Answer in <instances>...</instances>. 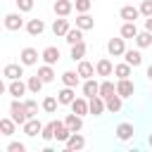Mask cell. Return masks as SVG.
<instances>
[{
  "mask_svg": "<svg viewBox=\"0 0 152 152\" xmlns=\"http://www.w3.org/2000/svg\"><path fill=\"white\" fill-rule=\"evenodd\" d=\"M10 116L14 119V124L17 126H24L31 116H28V112H26V107H24V102L19 100V97H14L12 100V104H10Z\"/></svg>",
  "mask_w": 152,
  "mask_h": 152,
  "instance_id": "obj_1",
  "label": "cell"
},
{
  "mask_svg": "<svg viewBox=\"0 0 152 152\" xmlns=\"http://www.w3.org/2000/svg\"><path fill=\"white\" fill-rule=\"evenodd\" d=\"M107 52L112 57H124V52H126V38H109Z\"/></svg>",
  "mask_w": 152,
  "mask_h": 152,
  "instance_id": "obj_2",
  "label": "cell"
},
{
  "mask_svg": "<svg viewBox=\"0 0 152 152\" xmlns=\"http://www.w3.org/2000/svg\"><path fill=\"white\" fill-rule=\"evenodd\" d=\"M38 59H40V55H38L36 48H24L21 55H19V62L24 66H33V64H38Z\"/></svg>",
  "mask_w": 152,
  "mask_h": 152,
  "instance_id": "obj_3",
  "label": "cell"
},
{
  "mask_svg": "<svg viewBox=\"0 0 152 152\" xmlns=\"http://www.w3.org/2000/svg\"><path fill=\"white\" fill-rule=\"evenodd\" d=\"M135 93V83L131 78H119L116 81V95L119 97H131Z\"/></svg>",
  "mask_w": 152,
  "mask_h": 152,
  "instance_id": "obj_4",
  "label": "cell"
},
{
  "mask_svg": "<svg viewBox=\"0 0 152 152\" xmlns=\"http://www.w3.org/2000/svg\"><path fill=\"white\" fill-rule=\"evenodd\" d=\"M104 97H100V95H93V97H88V114H93V116H100V114H104Z\"/></svg>",
  "mask_w": 152,
  "mask_h": 152,
  "instance_id": "obj_5",
  "label": "cell"
},
{
  "mask_svg": "<svg viewBox=\"0 0 152 152\" xmlns=\"http://www.w3.org/2000/svg\"><path fill=\"white\" fill-rule=\"evenodd\" d=\"M21 26H24V19H21L19 12H10V14H5V28H7V31H19Z\"/></svg>",
  "mask_w": 152,
  "mask_h": 152,
  "instance_id": "obj_6",
  "label": "cell"
},
{
  "mask_svg": "<svg viewBox=\"0 0 152 152\" xmlns=\"http://www.w3.org/2000/svg\"><path fill=\"white\" fill-rule=\"evenodd\" d=\"M28 88H26V83L21 81V78H14V81H10V86H7V93L12 95V97H24V93H26Z\"/></svg>",
  "mask_w": 152,
  "mask_h": 152,
  "instance_id": "obj_7",
  "label": "cell"
},
{
  "mask_svg": "<svg viewBox=\"0 0 152 152\" xmlns=\"http://www.w3.org/2000/svg\"><path fill=\"white\" fill-rule=\"evenodd\" d=\"M64 145H66L69 152H74V150H83V147H86V138L81 135V131H76V133L69 135V140H66Z\"/></svg>",
  "mask_w": 152,
  "mask_h": 152,
  "instance_id": "obj_8",
  "label": "cell"
},
{
  "mask_svg": "<svg viewBox=\"0 0 152 152\" xmlns=\"http://www.w3.org/2000/svg\"><path fill=\"white\" fill-rule=\"evenodd\" d=\"M21 128H24V133H26L28 138H36V135H38V133L43 131V124H40V121L36 119V116H31V119H28V121H26V124H24Z\"/></svg>",
  "mask_w": 152,
  "mask_h": 152,
  "instance_id": "obj_9",
  "label": "cell"
},
{
  "mask_svg": "<svg viewBox=\"0 0 152 152\" xmlns=\"http://www.w3.org/2000/svg\"><path fill=\"white\" fill-rule=\"evenodd\" d=\"M52 126H55V140L57 142H66L69 135H71V131L66 128V124L64 121H52Z\"/></svg>",
  "mask_w": 152,
  "mask_h": 152,
  "instance_id": "obj_10",
  "label": "cell"
},
{
  "mask_svg": "<svg viewBox=\"0 0 152 152\" xmlns=\"http://www.w3.org/2000/svg\"><path fill=\"white\" fill-rule=\"evenodd\" d=\"M52 10H55V14H57V17H69V14H71V10H74V2H71V0H55Z\"/></svg>",
  "mask_w": 152,
  "mask_h": 152,
  "instance_id": "obj_11",
  "label": "cell"
},
{
  "mask_svg": "<svg viewBox=\"0 0 152 152\" xmlns=\"http://www.w3.org/2000/svg\"><path fill=\"white\" fill-rule=\"evenodd\" d=\"M95 74H97V76H112V74H114V64H112L107 57H102V59H97V64H95Z\"/></svg>",
  "mask_w": 152,
  "mask_h": 152,
  "instance_id": "obj_12",
  "label": "cell"
},
{
  "mask_svg": "<svg viewBox=\"0 0 152 152\" xmlns=\"http://www.w3.org/2000/svg\"><path fill=\"white\" fill-rule=\"evenodd\" d=\"M2 76H5V78H10V81L21 78V76H24V64H21V62H19V64H7V66H5V71H2Z\"/></svg>",
  "mask_w": 152,
  "mask_h": 152,
  "instance_id": "obj_13",
  "label": "cell"
},
{
  "mask_svg": "<svg viewBox=\"0 0 152 152\" xmlns=\"http://www.w3.org/2000/svg\"><path fill=\"white\" fill-rule=\"evenodd\" d=\"M64 124H66V128L71 131V133H76V131H81L83 128V116H78V114H66L64 116Z\"/></svg>",
  "mask_w": 152,
  "mask_h": 152,
  "instance_id": "obj_14",
  "label": "cell"
},
{
  "mask_svg": "<svg viewBox=\"0 0 152 152\" xmlns=\"http://www.w3.org/2000/svg\"><path fill=\"white\" fill-rule=\"evenodd\" d=\"M133 124H128V121H124V124H119L116 126V138L121 140V142H126V140H131L133 138Z\"/></svg>",
  "mask_w": 152,
  "mask_h": 152,
  "instance_id": "obj_15",
  "label": "cell"
},
{
  "mask_svg": "<svg viewBox=\"0 0 152 152\" xmlns=\"http://www.w3.org/2000/svg\"><path fill=\"white\" fill-rule=\"evenodd\" d=\"M71 26H69V19L66 17H59V19H55L52 21V33L59 38V36H66V31H69Z\"/></svg>",
  "mask_w": 152,
  "mask_h": 152,
  "instance_id": "obj_16",
  "label": "cell"
},
{
  "mask_svg": "<svg viewBox=\"0 0 152 152\" xmlns=\"http://www.w3.org/2000/svg\"><path fill=\"white\" fill-rule=\"evenodd\" d=\"M40 59H43L45 64H57V62H59V50H57L55 45H50V48H45V50L40 52Z\"/></svg>",
  "mask_w": 152,
  "mask_h": 152,
  "instance_id": "obj_17",
  "label": "cell"
},
{
  "mask_svg": "<svg viewBox=\"0 0 152 152\" xmlns=\"http://www.w3.org/2000/svg\"><path fill=\"white\" fill-rule=\"evenodd\" d=\"M76 71H78V76L86 81V78H93L95 76V64H90V62H86V59H81L78 62V66H76Z\"/></svg>",
  "mask_w": 152,
  "mask_h": 152,
  "instance_id": "obj_18",
  "label": "cell"
},
{
  "mask_svg": "<svg viewBox=\"0 0 152 152\" xmlns=\"http://www.w3.org/2000/svg\"><path fill=\"white\" fill-rule=\"evenodd\" d=\"M104 107H107V112L116 114V112H121V107H124V97H119V95L114 93V95H109V97L104 100Z\"/></svg>",
  "mask_w": 152,
  "mask_h": 152,
  "instance_id": "obj_19",
  "label": "cell"
},
{
  "mask_svg": "<svg viewBox=\"0 0 152 152\" xmlns=\"http://www.w3.org/2000/svg\"><path fill=\"white\" fill-rule=\"evenodd\" d=\"M69 107H71V112H74V114L86 116V114H88V97H86V95H83V97H76Z\"/></svg>",
  "mask_w": 152,
  "mask_h": 152,
  "instance_id": "obj_20",
  "label": "cell"
},
{
  "mask_svg": "<svg viewBox=\"0 0 152 152\" xmlns=\"http://www.w3.org/2000/svg\"><path fill=\"white\" fill-rule=\"evenodd\" d=\"M76 26H78L81 31H90V28L95 26V19H93L88 12H81V14L76 17Z\"/></svg>",
  "mask_w": 152,
  "mask_h": 152,
  "instance_id": "obj_21",
  "label": "cell"
},
{
  "mask_svg": "<svg viewBox=\"0 0 152 152\" xmlns=\"http://www.w3.org/2000/svg\"><path fill=\"white\" fill-rule=\"evenodd\" d=\"M26 31H28V36H40V33L45 31L43 19H28V21H26Z\"/></svg>",
  "mask_w": 152,
  "mask_h": 152,
  "instance_id": "obj_22",
  "label": "cell"
},
{
  "mask_svg": "<svg viewBox=\"0 0 152 152\" xmlns=\"http://www.w3.org/2000/svg\"><path fill=\"white\" fill-rule=\"evenodd\" d=\"M124 62H128L133 69L140 66V64H142V55H140V50H126V52H124Z\"/></svg>",
  "mask_w": 152,
  "mask_h": 152,
  "instance_id": "obj_23",
  "label": "cell"
},
{
  "mask_svg": "<svg viewBox=\"0 0 152 152\" xmlns=\"http://www.w3.org/2000/svg\"><path fill=\"white\" fill-rule=\"evenodd\" d=\"M57 100H59V104H71V102L76 100V93H74V88L64 86V88L57 93Z\"/></svg>",
  "mask_w": 152,
  "mask_h": 152,
  "instance_id": "obj_24",
  "label": "cell"
},
{
  "mask_svg": "<svg viewBox=\"0 0 152 152\" xmlns=\"http://www.w3.org/2000/svg\"><path fill=\"white\" fill-rule=\"evenodd\" d=\"M119 14H121V19H124V21H135V19L140 17V10H138V7H133V5H126V7H121V12H119Z\"/></svg>",
  "mask_w": 152,
  "mask_h": 152,
  "instance_id": "obj_25",
  "label": "cell"
},
{
  "mask_svg": "<svg viewBox=\"0 0 152 152\" xmlns=\"http://www.w3.org/2000/svg\"><path fill=\"white\" fill-rule=\"evenodd\" d=\"M114 93H116V83H112L109 78H104V81L100 83V90H97V95L107 100V97H109V95H114Z\"/></svg>",
  "mask_w": 152,
  "mask_h": 152,
  "instance_id": "obj_26",
  "label": "cell"
},
{
  "mask_svg": "<svg viewBox=\"0 0 152 152\" xmlns=\"http://www.w3.org/2000/svg\"><path fill=\"white\" fill-rule=\"evenodd\" d=\"M14 131H17V124H14L12 116L0 119V135H14Z\"/></svg>",
  "mask_w": 152,
  "mask_h": 152,
  "instance_id": "obj_27",
  "label": "cell"
},
{
  "mask_svg": "<svg viewBox=\"0 0 152 152\" xmlns=\"http://www.w3.org/2000/svg\"><path fill=\"white\" fill-rule=\"evenodd\" d=\"M131 74H133V66L128 62H121V64L114 66V76L116 78H131Z\"/></svg>",
  "mask_w": 152,
  "mask_h": 152,
  "instance_id": "obj_28",
  "label": "cell"
},
{
  "mask_svg": "<svg viewBox=\"0 0 152 152\" xmlns=\"http://www.w3.org/2000/svg\"><path fill=\"white\" fill-rule=\"evenodd\" d=\"M97 90H100V83H97L95 78H86V81H83V95H86V97L97 95Z\"/></svg>",
  "mask_w": 152,
  "mask_h": 152,
  "instance_id": "obj_29",
  "label": "cell"
},
{
  "mask_svg": "<svg viewBox=\"0 0 152 152\" xmlns=\"http://www.w3.org/2000/svg\"><path fill=\"white\" fill-rule=\"evenodd\" d=\"M64 40L69 43V45H76V43H81L83 40V31L76 26V28H69L66 31V36H64Z\"/></svg>",
  "mask_w": 152,
  "mask_h": 152,
  "instance_id": "obj_30",
  "label": "cell"
},
{
  "mask_svg": "<svg viewBox=\"0 0 152 152\" xmlns=\"http://www.w3.org/2000/svg\"><path fill=\"white\" fill-rule=\"evenodd\" d=\"M133 40H135L138 48H150V45H152V33H150V31H138V36H135Z\"/></svg>",
  "mask_w": 152,
  "mask_h": 152,
  "instance_id": "obj_31",
  "label": "cell"
},
{
  "mask_svg": "<svg viewBox=\"0 0 152 152\" xmlns=\"http://www.w3.org/2000/svg\"><path fill=\"white\" fill-rule=\"evenodd\" d=\"M38 76L43 78V83H52V81H55L52 64H43V66H38Z\"/></svg>",
  "mask_w": 152,
  "mask_h": 152,
  "instance_id": "obj_32",
  "label": "cell"
},
{
  "mask_svg": "<svg viewBox=\"0 0 152 152\" xmlns=\"http://www.w3.org/2000/svg\"><path fill=\"white\" fill-rule=\"evenodd\" d=\"M78 81H81L78 71H64V74H62V83H64V86H69V88H76V86H78Z\"/></svg>",
  "mask_w": 152,
  "mask_h": 152,
  "instance_id": "obj_33",
  "label": "cell"
},
{
  "mask_svg": "<svg viewBox=\"0 0 152 152\" xmlns=\"http://www.w3.org/2000/svg\"><path fill=\"white\" fill-rule=\"evenodd\" d=\"M135 36H138L135 21H124V26H121V38H135Z\"/></svg>",
  "mask_w": 152,
  "mask_h": 152,
  "instance_id": "obj_34",
  "label": "cell"
},
{
  "mask_svg": "<svg viewBox=\"0 0 152 152\" xmlns=\"http://www.w3.org/2000/svg\"><path fill=\"white\" fill-rule=\"evenodd\" d=\"M43 86H45V83H43V78H40L38 74H36V76H28V81H26V88H28L31 93H36V95L40 93V88H43Z\"/></svg>",
  "mask_w": 152,
  "mask_h": 152,
  "instance_id": "obj_35",
  "label": "cell"
},
{
  "mask_svg": "<svg viewBox=\"0 0 152 152\" xmlns=\"http://www.w3.org/2000/svg\"><path fill=\"white\" fill-rule=\"evenodd\" d=\"M83 57H86V43L81 40V43L71 45V59H74V62H81Z\"/></svg>",
  "mask_w": 152,
  "mask_h": 152,
  "instance_id": "obj_36",
  "label": "cell"
},
{
  "mask_svg": "<svg viewBox=\"0 0 152 152\" xmlns=\"http://www.w3.org/2000/svg\"><path fill=\"white\" fill-rule=\"evenodd\" d=\"M57 104H59V100L52 97V95H48V97L43 100V109H45L48 114H55V112H57Z\"/></svg>",
  "mask_w": 152,
  "mask_h": 152,
  "instance_id": "obj_37",
  "label": "cell"
},
{
  "mask_svg": "<svg viewBox=\"0 0 152 152\" xmlns=\"http://www.w3.org/2000/svg\"><path fill=\"white\" fill-rule=\"evenodd\" d=\"M40 138H43L45 142H50V140H55V126H52V121L43 126V131H40Z\"/></svg>",
  "mask_w": 152,
  "mask_h": 152,
  "instance_id": "obj_38",
  "label": "cell"
},
{
  "mask_svg": "<svg viewBox=\"0 0 152 152\" xmlns=\"http://www.w3.org/2000/svg\"><path fill=\"white\" fill-rule=\"evenodd\" d=\"M90 5H93V0H76V2H74V7H76L78 14H81V12H90Z\"/></svg>",
  "mask_w": 152,
  "mask_h": 152,
  "instance_id": "obj_39",
  "label": "cell"
},
{
  "mask_svg": "<svg viewBox=\"0 0 152 152\" xmlns=\"http://www.w3.org/2000/svg\"><path fill=\"white\" fill-rule=\"evenodd\" d=\"M24 107H26L28 116H36V114H38V102H36V100H24Z\"/></svg>",
  "mask_w": 152,
  "mask_h": 152,
  "instance_id": "obj_40",
  "label": "cell"
},
{
  "mask_svg": "<svg viewBox=\"0 0 152 152\" xmlns=\"http://www.w3.org/2000/svg\"><path fill=\"white\" fill-rule=\"evenodd\" d=\"M138 10H140V14H142V17H152V0H142Z\"/></svg>",
  "mask_w": 152,
  "mask_h": 152,
  "instance_id": "obj_41",
  "label": "cell"
},
{
  "mask_svg": "<svg viewBox=\"0 0 152 152\" xmlns=\"http://www.w3.org/2000/svg\"><path fill=\"white\" fill-rule=\"evenodd\" d=\"M14 2H17L19 12H31L33 10V0H14Z\"/></svg>",
  "mask_w": 152,
  "mask_h": 152,
  "instance_id": "obj_42",
  "label": "cell"
},
{
  "mask_svg": "<svg viewBox=\"0 0 152 152\" xmlns=\"http://www.w3.org/2000/svg\"><path fill=\"white\" fill-rule=\"evenodd\" d=\"M7 150H10V152H24V150H26V145L14 140V142H10V145H7Z\"/></svg>",
  "mask_w": 152,
  "mask_h": 152,
  "instance_id": "obj_43",
  "label": "cell"
},
{
  "mask_svg": "<svg viewBox=\"0 0 152 152\" xmlns=\"http://www.w3.org/2000/svg\"><path fill=\"white\" fill-rule=\"evenodd\" d=\"M145 31L152 33V17H145Z\"/></svg>",
  "mask_w": 152,
  "mask_h": 152,
  "instance_id": "obj_44",
  "label": "cell"
},
{
  "mask_svg": "<svg viewBox=\"0 0 152 152\" xmlns=\"http://www.w3.org/2000/svg\"><path fill=\"white\" fill-rule=\"evenodd\" d=\"M5 90H7V86H5V81H2V78H0V95H2V93H5Z\"/></svg>",
  "mask_w": 152,
  "mask_h": 152,
  "instance_id": "obj_45",
  "label": "cell"
},
{
  "mask_svg": "<svg viewBox=\"0 0 152 152\" xmlns=\"http://www.w3.org/2000/svg\"><path fill=\"white\" fill-rule=\"evenodd\" d=\"M147 78H150V81H152V64H150V66H147Z\"/></svg>",
  "mask_w": 152,
  "mask_h": 152,
  "instance_id": "obj_46",
  "label": "cell"
},
{
  "mask_svg": "<svg viewBox=\"0 0 152 152\" xmlns=\"http://www.w3.org/2000/svg\"><path fill=\"white\" fill-rule=\"evenodd\" d=\"M147 145H150V147H152V133H150V135H147Z\"/></svg>",
  "mask_w": 152,
  "mask_h": 152,
  "instance_id": "obj_47",
  "label": "cell"
}]
</instances>
